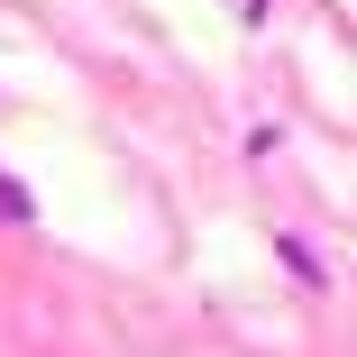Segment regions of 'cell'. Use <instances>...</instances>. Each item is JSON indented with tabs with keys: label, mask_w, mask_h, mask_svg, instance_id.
<instances>
[{
	"label": "cell",
	"mask_w": 357,
	"mask_h": 357,
	"mask_svg": "<svg viewBox=\"0 0 357 357\" xmlns=\"http://www.w3.org/2000/svg\"><path fill=\"white\" fill-rule=\"evenodd\" d=\"M284 257H294V275H303V284H330V266L312 257V238H284Z\"/></svg>",
	"instance_id": "1"
},
{
	"label": "cell",
	"mask_w": 357,
	"mask_h": 357,
	"mask_svg": "<svg viewBox=\"0 0 357 357\" xmlns=\"http://www.w3.org/2000/svg\"><path fill=\"white\" fill-rule=\"evenodd\" d=\"M28 211H37V202H28V192H19L10 174H0V220H28Z\"/></svg>",
	"instance_id": "2"
},
{
	"label": "cell",
	"mask_w": 357,
	"mask_h": 357,
	"mask_svg": "<svg viewBox=\"0 0 357 357\" xmlns=\"http://www.w3.org/2000/svg\"><path fill=\"white\" fill-rule=\"evenodd\" d=\"M229 10H238V19H266V0H229Z\"/></svg>",
	"instance_id": "3"
}]
</instances>
